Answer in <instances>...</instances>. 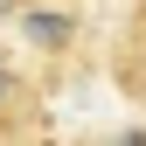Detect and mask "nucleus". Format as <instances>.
I'll list each match as a JSON object with an SVG mask.
<instances>
[{"label":"nucleus","instance_id":"nucleus-3","mask_svg":"<svg viewBox=\"0 0 146 146\" xmlns=\"http://www.w3.org/2000/svg\"><path fill=\"white\" fill-rule=\"evenodd\" d=\"M104 146H146V125H125V132H111Z\"/></svg>","mask_w":146,"mask_h":146},{"label":"nucleus","instance_id":"nucleus-1","mask_svg":"<svg viewBox=\"0 0 146 146\" xmlns=\"http://www.w3.org/2000/svg\"><path fill=\"white\" fill-rule=\"evenodd\" d=\"M111 84L146 111V0H132V14H125V28L111 42Z\"/></svg>","mask_w":146,"mask_h":146},{"label":"nucleus","instance_id":"nucleus-2","mask_svg":"<svg viewBox=\"0 0 146 146\" xmlns=\"http://www.w3.org/2000/svg\"><path fill=\"white\" fill-rule=\"evenodd\" d=\"M28 118H35V90L14 77L7 63H0V139H21V132H28Z\"/></svg>","mask_w":146,"mask_h":146},{"label":"nucleus","instance_id":"nucleus-4","mask_svg":"<svg viewBox=\"0 0 146 146\" xmlns=\"http://www.w3.org/2000/svg\"><path fill=\"white\" fill-rule=\"evenodd\" d=\"M35 0H0V21H7V14H28Z\"/></svg>","mask_w":146,"mask_h":146}]
</instances>
